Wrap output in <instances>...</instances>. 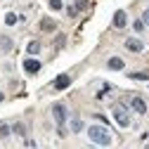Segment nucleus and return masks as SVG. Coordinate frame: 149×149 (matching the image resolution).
Here are the masks:
<instances>
[{
  "label": "nucleus",
  "instance_id": "nucleus-5",
  "mask_svg": "<svg viewBox=\"0 0 149 149\" xmlns=\"http://www.w3.org/2000/svg\"><path fill=\"white\" fill-rule=\"evenodd\" d=\"M52 85H54V90H66L71 85V78L66 76V73H62V76H57V81H54Z\"/></svg>",
  "mask_w": 149,
  "mask_h": 149
},
{
  "label": "nucleus",
  "instance_id": "nucleus-16",
  "mask_svg": "<svg viewBox=\"0 0 149 149\" xmlns=\"http://www.w3.org/2000/svg\"><path fill=\"white\" fill-rule=\"evenodd\" d=\"M10 133H12V128L7 123H0V137H10Z\"/></svg>",
  "mask_w": 149,
  "mask_h": 149
},
{
  "label": "nucleus",
  "instance_id": "nucleus-2",
  "mask_svg": "<svg viewBox=\"0 0 149 149\" xmlns=\"http://www.w3.org/2000/svg\"><path fill=\"white\" fill-rule=\"evenodd\" d=\"M114 121L121 125V128H128L130 125V116H128V109H125V104H114Z\"/></svg>",
  "mask_w": 149,
  "mask_h": 149
},
{
  "label": "nucleus",
  "instance_id": "nucleus-7",
  "mask_svg": "<svg viewBox=\"0 0 149 149\" xmlns=\"http://www.w3.org/2000/svg\"><path fill=\"white\" fill-rule=\"evenodd\" d=\"M130 107H133L137 114H147V104H144V100H140V97H133V100H130Z\"/></svg>",
  "mask_w": 149,
  "mask_h": 149
},
{
  "label": "nucleus",
  "instance_id": "nucleus-11",
  "mask_svg": "<svg viewBox=\"0 0 149 149\" xmlns=\"http://www.w3.org/2000/svg\"><path fill=\"white\" fill-rule=\"evenodd\" d=\"M128 78H133V81H147L149 73H147V71H135V73H130Z\"/></svg>",
  "mask_w": 149,
  "mask_h": 149
},
{
  "label": "nucleus",
  "instance_id": "nucleus-10",
  "mask_svg": "<svg viewBox=\"0 0 149 149\" xmlns=\"http://www.w3.org/2000/svg\"><path fill=\"white\" fill-rule=\"evenodd\" d=\"M12 133H14V135H19V137H26V125H24L22 121H17V123L12 125Z\"/></svg>",
  "mask_w": 149,
  "mask_h": 149
},
{
  "label": "nucleus",
  "instance_id": "nucleus-8",
  "mask_svg": "<svg viewBox=\"0 0 149 149\" xmlns=\"http://www.w3.org/2000/svg\"><path fill=\"white\" fill-rule=\"evenodd\" d=\"M125 47H128L130 52H142L144 45H142V40H137V38H128V40H125Z\"/></svg>",
  "mask_w": 149,
  "mask_h": 149
},
{
  "label": "nucleus",
  "instance_id": "nucleus-12",
  "mask_svg": "<svg viewBox=\"0 0 149 149\" xmlns=\"http://www.w3.org/2000/svg\"><path fill=\"white\" fill-rule=\"evenodd\" d=\"M83 130V121L81 118H71V133H81Z\"/></svg>",
  "mask_w": 149,
  "mask_h": 149
},
{
  "label": "nucleus",
  "instance_id": "nucleus-20",
  "mask_svg": "<svg viewBox=\"0 0 149 149\" xmlns=\"http://www.w3.org/2000/svg\"><path fill=\"white\" fill-rule=\"evenodd\" d=\"M142 22H144V26H149V10H144V14H142Z\"/></svg>",
  "mask_w": 149,
  "mask_h": 149
},
{
  "label": "nucleus",
  "instance_id": "nucleus-4",
  "mask_svg": "<svg viewBox=\"0 0 149 149\" xmlns=\"http://www.w3.org/2000/svg\"><path fill=\"white\" fill-rule=\"evenodd\" d=\"M24 71L26 73H38L40 71V62L38 59H24Z\"/></svg>",
  "mask_w": 149,
  "mask_h": 149
},
{
  "label": "nucleus",
  "instance_id": "nucleus-19",
  "mask_svg": "<svg viewBox=\"0 0 149 149\" xmlns=\"http://www.w3.org/2000/svg\"><path fill=\"white\" fill-rule=\"evenodd\" d=\"M133 26H135V31H137V33H140V31H142V29H144V22H142V19H140V22H135V24H133Z\"/></svg>",
  "mask_w": 149,
  "mask_h": 149
},
{
  "label": "nucleus",
  "instance_id": "nucleus-17",
  "mask_svg": "<svg viewBox=\"0 0 149 149\" xmlns=\"http://www.w3.org/2000/svg\"><path fill=\"white\" fill-rule=\"evenodd\" d=\"M73 3H76V5H73V7H76L78 12H83V10H88V0H73Z\"/></svg>",
  "mask_w": 149,
  "mask_h": 149
},
{
  "label": "nucleus",
  "instance_id": "nucleus-21",
  "mask_svg": "<svg viewBox=\"0 0 149 149\" xmlns=\"http://www.w3.org/2000/svg\"><path fill=\"white\" fill-rule=\"evenodd\" d=\"M66 14H69V17H76V14H78V10H76V7H69V10H66Z\"/></svg>",
  "mask_w": 149,
  "mask_h": 149
},
{
  "label": "nucleus",
  "instance_id": "nucleus-22",
  "mask_svg": "<svg viewBox=\"0 0 149 149\" xmlns=\"http://www.w3.org/2000/svg\"><path fill=\"white\" fill-rule=\"evenodd\" d=\"M3 100H5V95H3V92H0V102H3Z\"/></svg>",
  "mask_w": 149,
  "mask_h": 149
},
{
  "label": "nucleus",
  "instance_id": "nucleus-15",
  "mask_svg": "<svg viewBox=\"0 0 149 149\" xmlns=\"http://www.w3.org/2000/svg\"><path fill=\"white\" fill-rule=\"evenodd\" d=\"M17 22H19V19H17V14H12V12L5 14V24H7V26H14Z\"/></svg>",
  "mask_w": 149,
  "mask_h": 149
},
{
  "label": "nucleus",
  "instance_id": "nucleus-18",
  "mask_svg": "<svg viewBox=\"0 0 149 149\" xmlns=\"http://www.w3.org/2000/svg\"><path fill=\"white\" fill-rule=\"evenodd\" d=\"M50 7H52V10H62L64 3H62V0H50Z\"/></svg>",
  "mask_w": 149,
  "mask_h": 149
},
{
  "label": "nucleus",
  "instance_id": "nucleus-1",
  "mask_svg": "<svg viewBox=\"0 0 149 149\" xmlns=\"http://www.w3.org/2000/svg\"><path fill=\"white\" fill-rule=\"evenodd\" d=\"M88 137H90L92 144H100V147H109L111 144V133L104 125H90L88 128Z\"/></svg>",
  "mask_w": 149,
  "mask_h": 149
},
{
  "label": "nucleus",
  "instance_id": "nucleus-13",
  "mask_svg": "<svg viewBox=\"0 0 149 149\" xmlns=\"http://www.w3.org/2000/svg\"><path fill=\"white\" fill-rule=\"evenodd\" d=\"M40 29H43V31H54V22L50 19V17H45V19L40 22Z\"/></svg>",
  "mask_w": 149,
  "mask_h": 149
},
{
  "label": "nucleus",
  "instance_id": "nucleus-6",
  "mask_svg": "<svg viewBox=\"0 0 149 149\" xmlns=\"http://www.w3.org/2000/svg\"><path fill=\"white\" fill-rule=\"evenodd\" d=\"M125 24H128V14H125L123 10H118V12L114 14V26H116V29H123Z\"/></svg>",
  "mask_w": 149,
  "mask_h": 149
},
{
  "label": "nucleus",
  "instance_id": "nucleus-3",
  "mask_svg": "<svg viewBox=\"0 0 149 149\" xmlns=\"http://www.w3.org/2000/svg\"><path fill=\"white\" fill-rule=\"evenodd\" d=\"M52 116H54V121H57V125H64L66 123V107L62 102H54L52 104Z\"/></svg>",
  "mask_w": 149,
  "mask_h": 149
},
{
  "label": "nucleus",
  "instance_id": "nucleus-9",
  "mask_svg": "<svg viewBox=\"0 0 149 149\" xmlns=\"http://www.w3.org/2000/svg\"><path fill=\"white\" fill-rule=\"evenodd\" d=\"M107 66H109L111 71H121L125 64H123V59H121V57H111V59L107 62Z\"/></svg>",
  "mask_w": 149,
  "mask_h": 149
},
{
  "label": "nucleus",
  "instance_id": "nucleus-14",
  "mask_svg": "<svg viewBox=\"0 0 149 149\" xmlns=\"http://www.w3.org/2000/svg\"><path fill=\"white\" fill-rule=\"evenodd\" d=\"M26 52H29V54H36V52H40V43H38V40H33V43H29Z\"/></svg>",
  "mask_w": 149,
  "mask_h": 149
}]
</instances>
